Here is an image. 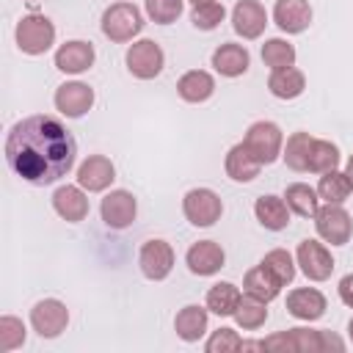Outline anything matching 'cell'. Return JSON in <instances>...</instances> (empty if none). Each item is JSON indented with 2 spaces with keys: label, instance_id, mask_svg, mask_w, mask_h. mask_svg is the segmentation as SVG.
I'll return each mask as SVG.
<instances>
[{
  "label": "cell",
  "instance_id": "cell-5",
  "mask_svg": "<svg viewBox=\"0 0 353 353\" xmlns=\"http://www.w3.org/2000/svg\"><path fill=\"white\" fill-rule=\"evenodd\" d=\"M124 61H127V69H130L132 77H138V80H154L163 72V66H165V52H163V47L157 41L138 39V41L130 44Z\"/></svg>",
  "mask_w": 353,
  "mask_h": 353
},
{
  "label": "cell",
  "instance_id": "cell-15",
  "mask_svg": "<svg viewBox=\"0 0 353 353\" xmlns=\"http://www.w3.org/2000/svg\"><path fill=\"white\" fill-rule=\"evenodd\" d=\"M94 58H97V52H94L91 41L72 39L55 50V69H61L63 74H83L94 66Z\"/></svg>",
  "mask_w": 353,
  "mask_h": 353
},
{
  "label": "cell",
  "instance_id": "cell-36",
  "mask_svg": "<svg viewBox=\"0 0 353 353\" xmlns=\"http://www.w3.org/2000/svg\"><path fill=\"white\" fill-rule=\"evenodd\" d=\"M25 336H28V331L19 317H14V314L0 317V353H11V350L22 347Z\"/></svg>",
  "mask_w": 353,
  "mask_h": 353
},
{
  "label": "cell",
  "instance_id": "cell-20",
  "mask_svg": "<svg viewBox=\"0 0 353 353\" xmlns=\"http://www.w3.org/2000/svg\"><path fill=\"white\" fill-rule=\"evenodd\" d=\"M52 210L69 221V223H80L88 215V196L80 185H61L52 193Z\"/></svg>",
  "mask_w": 353,
  "mask_h": 353
},
{
  "label": "cell",
  "instance_id": "cell-26",
  "mask_svg": "<svg viewBox=\"0 0 353 353\" xmlns=\"http://www.w3.org/2000/svg\"><path fill=\"white\" fill-rule=\"evenodd\" d=\"M281 281L259 262L256 268H251L245 276H243V290H245V295H251V298H259V301H265V303H270L273 298H279V292H281Z\"/></svg>",
  "mask_w": 353,
  "mask_h": 353
},
{
  "label": "cell",
  "instance_id": "cell-6",
  "mask_svg": "<svg viewBox=\"0 0 353 353\" xmlns=\"http://www.w3.org/2000/svg\"><path fill=\"white\" fill-rule=\"evenodd\" d=\"M182 212H185V218H188L193 226L207 229V226H212L215 221H221L223 201H221V196H218L215 190H210V188H193V190H188L185 199H182Z\"/></svg>",
  "mask_w": 353,
  "mask_h": 353
},
{
  "label": "cell",
  "instance_id": "cell-18",
  "mask_svg": "<svg viewBox=\"0 0 353 353\" xmlns=\"http://www.w3.org/2000/svg\"><path fill=\"white\" fill-rule=\"evenodd\" d=\"M328 303H325V295L317 290V287H298L287 295V312L298 320H306V323H314L325 314Z\"/></svg>",
  "mask_w": 353,
  "mask_h": 353
},
{
  "label": "cell",
  "instance_id": "cell-3",
  "mask_svg": "<svg viewBox=\"0 0 353 353\" xmlns=\"http://www.w3.org/2000/svg\"><path fill=\"white\" fill-rule=\"evenodd\" d=\"M245 149L254 154V160L259 165H270L281 157V149H284V135H281V127L276 121H254L248 130H245V138H243Z\"/></svg>",
  "mask_w": 353,
  "mask_h": 353
},
{
  "label": "cell",
  "instance_id": "cell-35",
  "mask_svg": "<svg viewBox=\"0 0 353 353\" xmlns=\"http://www.w3.org/2000/svg\"><path fill=\"white\" fill-rule=\"evenodd\" d=\"M262 265L281 281V284H290L292 279H295V256L287 251V248H273V251H268L265 256H262Z\"/></svg>",
  "mask_w": 353,
  "mask_h": 353
},
{
  "label": "cell",
  "instance_id": "cell-38",
  "mask_svg": "<svg viewBox=\"0 0 353 353\" xmlns=\"http://www.w3.org/2000/svg\"><path fill=\"white\" fill-rule=\"evenodd\" d=\"M143 8H146V17L157 25H171L179 19L182 8H185V0H143Z\"/></svg>",
  "mask_w": 353,
  "mask_h": 353
},
{
  "label": "cell",
  "instance_id": "cell-19",
  "mask_svg": "<svg viewBox=\"0 0 353 353\" xmlns=\"http://www.w3.org/2000/svg\"><path fill=\"white\" fill-rule=\"evenodd\" d=\"M273 22L284 33H303L312 25V6H309V0H276Z\"/></svg>",
  "mask_w": 353,
  "mask_h": 353
},
{
  "label": "cell",
  "instance_id": "cell-29",
  "mask_svg": "<svg viewBox=\"0 0 353 353\" xmlns=\"http://www.w3.org/2000/svg\"><path fill=\"white\" fill-rule=\"evenodd\" d=\"M350 193H353V179L339 168L325 171L317 182V196L325 204H342V201L350 199Z\"/></svg>",
  "mask_w": 353,
  "mask_h": 353
},
{
  "label": "cell",
  "instance_id": "cell-10",
  "mask_svg": "<svg viewBox=\"0 0 353 353\" xmlns=\"http://www.w3.org/2000/svg\"><path fill=\"white\" fill-rule=\"evenodd\" d=\"M295 262H298L301 273H303L309 281H325V279H331V273H334V256H331V251H328L323 243L309 240V237L298 243Z\"/></svg>",
  "mask_w": 353,
  "mask_h": 353
},
{
  "label": "cell",
  "instance_id": "cell-39",
  "mask_svg": "<svg viewBox=\"0 0 353 353\" xmlns=\"http://www.w3.org/2000/svg\"><path fill=\"white\" fill-rule=\"evenodd\" d=\"M243 347V339H240V334L234 331V328H218V331H212L210 334V339H207V345H204V350L207 353H234V350H240Z\"/></svg>",
  "mask_w": 353,
  "mask_h": 353
},
{
  "label": "cell",
  "instance_id": "cell-14",
  "mask_svg": "<svg viewBox=\"0 0 353 353\" xmlns=\"http://www.w3.org/2000/svg\"><path fill=\"white\" fill-rule=\"evenodd\" d=\"M116 179V165L105 154H88L80 168H77V185L88 193H102L113 185Z\"/></svg>",
  "mask_w": 353,
  "mask_h": 353
},
{
  "label": "cell",
  "instance_id": "cell-17",
  "mask_svg": "<svg viewBox=\"0 0 353 353\" xmlns=\"http://www.w3.org/2000/svg\"><path fill=\"white\" fill-rule=\"evenodd\" d=\"M185 262H188V270L193 276H215L223 268L226 254L215 240H199L188 248Z\"/></svg>",
  "mask_w": 353,
  "mask_h": 353
},
{
  "label": "cell",
  "instance_id": "cell-42",
  "mask_svg": "<svg viewBox=\"0 0 353 353\" xmlns=\"http://www.w3.org/2000/svg\"><path fill=\"white\" fill-rule=\"evenodd\" d=\"M347 336H350V342H353V317H350V323H347Z\"/></svg>",
  "mask_w": 353,
  "mask_h": 353
},
{
  "label": "cell",
  "instance_id": "cell-1",
  "mask_svg": "<svg viewBox=\"0 0 353 353\" xmlns=\"http://www.w3.org/2000/svg\"><path fill=\"white\" fill-rule=\"evenodd\" d=\"M6 163L28 185L44 188L74 168L77 143L72 132L47 113L25 116L6 135Z\"/></svg>",
  "mask_w": 353,
  "mask_h": 353
},
{
  "label": "cell",
  "instance_id": "cell-27",
  "mask_svg": "<svg viewBox=\"0 0 353 353\" xmlns=\"http://www.w3.org/2000/svg\"><path fill=\"white\" fill-rule=\"evenodd\" d=\"M303 88H306V74L301 69H295V66L276 69L268 77V91L276 99H295V97L303 94Z\"/></svg>",
  "mask_w": 353,
  "mask_h": 353
},
{
  "label": "cell",
  "instance_id": "cell-30",
  "mask_svg": "<svg viewBox=\"0 0 353 353\" xmlns=\"http://www.w3.org/2000/svg\"><path fill=\"white\" fill-rule=\"evenodd\" d=\"M284 201H287L290 212H295V215H301V218H314V212L320 210L317 188H309L306 182H292V185H287Z\"/></svg>",
  "mask_w": 353,
  "mask_h": 353
},
{
  "label": "cell",
  "instance_id": "cell-23",
  "mask_svg": "<svg viewBox=\"0 0 353 353\" xmlns=\"http://www.w3.org/2000/svg\"><path fill=\"white\" fill-rule=\"evenodd\" d=\"M254 215L268 232H281L290 226V207H287L284 196H273V193L259 196L254 201Z\"/></svg>",
  "mask_w": 353,
  "mask_h": 353
},
{
  "label": "cell",
  "instance_id": "cell-40",
  "mask_svg": "<svg viewBox=\"0 0 353 353\" xmlns=\"http://www.w3.org/2000/svg\"><path fill=\"white\" fill-rule=\"evenodd\" d=\"M336 290H339V298H342V303L353 309V273L342 276V279H339V287H336Z\"/></svg>",
  "mask_w": 353,
  "mask_h": 353
},
{
  "label": "cell",
  "instance_id": "cell-32",
  "mask_svg": "<svg viewBox=\"0 0 353 353\" xmlns=\"http://www.w3.org/2000/svg\"><path fill=\"white\" fill-rule=\"evenodd\" d=\"M234 320L243 331H256L265 325L268 320V303L259 301V298H251V295H243L237 309H234Z\"/></svg>",
  "mask_w": 353,
  "mask_h": 353
},
{
  "label": "cell",
  "instance_id": "cell-2",
  "mask_svg": "<svg viewBox=\"0 0 353 353\" xmlns=\"http://www.w3.org/2000/svg\"><path fill=\"white\" fill-rule=\"evenodd\" d=\"M143 30V14L138 6L121 0V3H113L105 8L102 14V33L116 41V44H124V41H132L138 33Z\"/></svg>",
  "mask_w": 353,
  "mask_h": 353
},
{
  "label": "cell",
  "instance_id": "cell-33",
  "mask_svg": "<svg viewBox=\"0 0 353 353\" xmlns=\"http://www.w3.org/2000/svg\"><path fill=\"white\" fill-rule=\"evenodd\" d=\"M262 61H265V66L270 72L295 66V47L287 39H268L262 44Z\"/></svg>",
  "mask_w": 353,
  "mask_h": 353
},
{
  "label": "cell",
  "instance_id": "cell-31",
  "mask_svg": "<svg viewBox=\"0 0 353 353\" xmlns=\"http://www.w3.org/2000/svg\"><path fill=\"white\" fill-rule=\"evenodd\" d=\"M339 168V146L325 141V138H314L309 146V160H306V171L312 174H325Z\"/></svg>",
  "mask_w": 353,
  "mask_h": 353
},
{
  "label": "cell",
  "instance_id": "cell-25",
  "mask_svg": "<svg viewBox=\"0 0 353 353\" xmlns=\"http://www.w3.org/2000/svg\"><path fill=\"white\" fill-rule=\"evenodd\" d=\"M223 168H226V176L232 179V182H251V179H256L259 176V163L254 160V154L245 149V143L240 141V143H234L229 152H226V157H223Z\"/></svg>",
  "mask_w": 353,
  "mask_h": 353
},
{
  "label": "cell",
  "instance_id": "cell-13",
  "mask_svg": "<svg viewBox=\"0 0 353 353\" xmlns=\"http://www.w3.org/2000/svg\"><path fill=\"white\" fill-rule=\"evenodd\" d=\"M99 215H102L105 226H110V229H127L135 221V215H138V201L124 188L110 190L102 199V204H99Z\"/></svg>",
  "mask_w": 353,
  "mask_h": 353
},
{
  "label": "cell",
  "instance_id": "cell-43",
  "mask_svg": "<svg viewBox=\"0 0 353 353\" xmlns=\"http://www.w3.org/2000/svg\"><path fill=\"white\" fill-rule=\"evenodd\" d=\"M188 3H193V6H201V3H212V0H188Z\"/></svg>",
  "mask_w": 353,
  "mask_h": 353
},
{
  "label": "cell",
  "instance_id": "cell-7",
  "mask_svg": "<svg viewBox=\"0 0 353 353\" xmlns=\"http://www.w3.org/2000/svg\"><path fill=\"white\" fill-rule=\"evenodd\" d=\"M314 229L331 245H345L353 237V221L342 204H323L314 212Z\"/></svg>",
  "mask_w": 353,
  "mask_h": 353
},
{
  "label": "cell",
  "instance_id": "cell-9",
  "mask_svg": "<svg viewBox=\"0 0 353 353\" xmlns=\"http://www.w3.org/2000/svg\"><path fill=\"white\" fill-rule=\"evenodd\" d=\"M262 350H295V353H323V331L320 328H287L262 339Z\"/></svg>",
  "mask_w": 353,
  "mask_h": 353
},
{
  "label": "cell",
  "instance_id": "cell-4",
  "mask_svg": "<svg viewBox=\"0 0 353 353\" xmlns=\"http://www.w3.org/2000/svg\"><path fill=\"white\" fill-rule=\"evenodd\" d=\"M14 39L25 55H44L55 44V25L44 14H28L17 22Z\"/></svg>",
  "mask_w": 353,
  "mask_h": 353
},
{
  "label": "cell",
  "instance_id": "cell-24",
  "mask_svg": "<svg viewBox=\"0 0 353 353\" xmlns=\"http://www.w3.org/2000/svg\"><path fill=\"white\" fill-rule=\"evenodd\" d=\"M176 94L190 105L207 102L215 94V77L204 69H190L176 80Z\"/></svg>",
  "mask_w": 353,
  "mask_h": 353
},
{
  "label": "cell",
  "instance_id": "cell-34",
  "mask_svg": "<svg viewBox=\"0 0 353 353\" xmlns=\"http://www.w3.org/2000/svg\"><path fill=\"white\" fill-rule=\"evenodd\" d=\"M312 135L309 132H292L281 149V157L284 163L292 168V171H306V160H309V146H312Z\"/></svg>",
  "mask_w": 353,
  "mask_h": 353
},
{
  "label": "cell",
  "instance_id": "cell-28",
  "mask_svg": "<svg viewBox=\"0 0 353 353\" xmlns=\"http://www.w3.org/2000/svg\"><path fill=\"white\" fill-rule=\"evenodd\" d=\"M240 298H243L240 287H234L232 281H218V284H212L207 290V301L204 303L218 317H234V309H237Z\"/></svg>",
  "mask_w": 353,
  "mask_h": 353
},
{
  "label": "cell",
  "instance_id": "cell-16",
  "mask_svg": "<svg viewBox=\"0 0 353 353\" xmlns=\"http://www.w3.org/2000/svg\"><path fill=\"white\" fill-rule=\"evenodd\" d=\"M268 25V11L259 0H237L232 8V28L243 39H259Z\"/></svg>",
  "mask_w": 353,
  "mask_h": 353
},
{
  "label": "cell",
  "instance_id": "cell-37",
  "mask_svg": "<svg viewBox=\"0 0 353 353\" xmlns=\"http://www.w3.org/2000/svg\"><path fill=\"white\" fill-rule=\"evenodd\" d=\"M223 17H226V8H223V3H218V0L193 6V11H190V22H193V28H199V30H215V28L223 22Z\"/></svg>",
  "mask_w": 353,
  "mask_h": 353
},
{
  "label": "cell",
  "instance_id": "cell-12",
  "mask_svg": "<svg viewBox=\"0 0 353 353\" xmlns=\"http://www.w3.org/2000/svg\"><path fill=\"white\" fill-rule=\"evenodd\" d=\"M94 105V88L80 80H69L55 88V110L63 113L66 119H80L91 110Z\"/></svg>",
  "mask_w": 353,
  "mask_h": 353
},
{
  "label": "cell",
  "instance_id": "cell-11",
  "mask_svg": "<svg viewBox=\"0 0 353 353\" xmlns=\"http://www.w3.org/2000/svg\"><path fill=\"white\" fill-rule=\"evenodd\" d=\"M138 265H141V273L149 281H163L174 270V248H171V243H165L160 237L146 240L141 245V251H138Z\"/></svg>",
  "mask_w": 353,
  "mask_h": 353
},
{
  "label": "cell",
  "instance_id": "cell-8",
  "mask_svg": "<svg viewBox=\"0 0 353 353\" xmlns=\"http://www.w3.org/2000/svg\"><path fill=\"white\" fill-rule=\"evenodd\" d=\"M69 325V309L58 298H44L30 309V328L41 339H55Z\"/></svg>",
  "mask_w": 353,
  "mask_h": 353
},
{
  "label": "cell",
  "instance_id": "cell-21",
  "mask_svg": "<svg viewBox=\"0 0 353 353\" xmlns=\"http://www.w3.org/2000/svg\"><path fill=\"white\" fill-rule=\"evenodd\" d=\"M212 66L221 77H240L248 72L251 66V55L243 44H234V41H223L215 52H212Z\"/></svg>",
  "mask_w": 353,
  "mask_h": 353
},
{
  "label": "cell",
  "instance_id": "cell-22",
  "mask_svg": "<svg viewBox=\"0 0 353 353\" xmlns=\"http://www.w3.org/2000/svg\"><path fill=\"white\" fill-rule=\"evenodd\" d=\"M207 320H210V309L199 306V303H188L176 312L174 317V331L182 342H199L207 334Z\"/></svg>",
  "mask_w": 353,
  "mask_h": 353
},
{
  "label": "cell",
  "instance_id": "cell-41",
  "mask_svg": "<svg viewBox=\"0 0 353 353\" xmlns=\"http://www.w3.org/2000/svg\"><path fill=\"white\" fill-rule=\"evenodd\" d=\"M345 174L353 179V154H350V157H347V163H345Z\"/></svg>",
  "mask_w": 353,
  "mask_h": 353
}]
</instances>
